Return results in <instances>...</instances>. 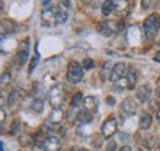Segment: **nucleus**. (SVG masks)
Listing matches in <instances>:
<instances>
[{
  "mask_svg": "<svg viewBox=\"0 0 160 151\" xmlns=\"http://www.w3.org/2000/svg\"><path fill=\"white\" fill-rule=\"evenodd\" d=\"M19 143H20L21 146L27 148V146H30V145L32 144V138H31L28 134L23 133V134H21L20 136H19Z\"/></svg>",
  "mask_w": 160,
  "mask_h": 151,
  "instance_id": "nucleus-22",
  "label": "nucleus"
},
{
  "mask_svg": "<svg viewBox=\"0 0 160 151\" xmlns=\"http://www.w3.org/2000/svg\"><path fill=\"white\" fill-rule=\"evenodd\" d=\"M84 102V96L81 92H77L72 98V107H78L80 103Z\"/></svg>",
  "mask_w": 160,
  "mask_h": 151,
  "instance_id": "nucleus-24",
  "label": "nucleus"
},
{
  "mask_svg": "<svg viewBox=\"0 0 160 151\" xmlns=\"http://www.w3.org/2000/svg\"><path fill=\"white\" fill-rule=\"evenodd\" d=\"M137 111V103L133 97H126L120 106V112L124 117L133 115Z\"/></svg>",
  "mask_w": 160,
  "mask_h": 151,
  "instance_id": "nucleus-7",
  "label": "nucleus"
},
{
  "mask_svg": "<svg viewBox=\"0 0 160 151\" xmlns=\"http://www.w3.org/2000/svg\"><path fill=\"white\" fill-rule=\"evenodd\" d=\"M127 66H126V64L124 63H117V64H115L113 65V68H112V73H111V76H110V80L115 84V82H117L118 80H121L122 77H124V76L127 75Z\"/></svg>",
  "mask_w": 160,
  "mask_h": 151,
  "instance_id": "nucleus-10",
  "label": "nucleus"
},
{
  "mask_svg": "<svg viewBox=\"0 0 160 151\" xmlns=\"http://www.w3.org/2000/svg\"><path fill=\"white\" fill-rule=\"evenodd\" d=\"M157 119H158V120H160V108L158 110V112H157Z\"/></svg>",
  "mask_w": 160,
  "mask_h": 151,
  "instance_id": "nucleus-38",
  "label": "nucleus"
},
{
  "mask_svg": "<svg viewBox=\"0 0 160 151\" xmlns=\"http://www.w3.org/2000/svg\"><path fill=\"white\" fill-rule=\"evenodd\" d=\"M150 95H152V89H150V86L148 84L140 85L139 87L137 89V92H136V96H137V98L139 100L140 102H147L149 100Z\"/></svg>",
  "mask_w": 160,
  "mask_h": 151,
  "instance_id": "nucleus-12",
  "label": "nucleus"
},
{
  "mask_svg": "<svg viewBox=\"0 0 160 151\" xmlns=\"http://www.w3.org/2000/svg\"><path fill=\"white\" fill-rule=\"evenodd\" d=\"M158 122H159V124H160V120H158Z\"/></svg>",
  "mask_w": 160,
  "mask_h": 151,
  "instance_id": "nucleus-40",
  "label": "nucleus"
},
{
  "mask_svg": "<svg viewBox=\"0 0 160 151\" xmlns=\"http://www.w3.org/2000/svg\"><path fill=\"white\" fill-rule=\"evenodd\" d=\"M0 113H1V119H0V120H1V124H2V123L5 122V110H4L2 107H1V110H0Z\"/></svg>",
  "mask_w": 160,
  "mask_h": 151,
  "instance_id": "nucleus-32",
  "label": "nucleus"
},
{
  "mask_svg": "<svg viewBox=\"0 0 160 151\" xmlns=\"http://www.w3.org/2000/svg\"><path fill=\"white\" fill-rule=\"evenodd\" d=\"M41 21L43 26L52 27L57 25V17H56V7H48L42 11L41 14Z\"/></svg>",
  "mask_w": 160,
  "mask_h": 151,
  "instance_id": "nucleus-8",
  "label": "nucleus"
},
{
  "mask_svg": "<svg viewBox=\"0 0 160 151\" xmlns=\"http://www.w3.org/2000/svg\"><path fill=\"white\" fill-rule=\"evenodd\" d=\"M84 1H86V2H89V1H91V0H84Z\"/></svg>",
  "mask_w": 160,
  "mask_h": 151,
  "instance_id": "nucleus-39",
  "label": "nucleus"
},
{
  "mask_svg": "<svg viewBox=\"0 0 160 151\" xmlns=\"http://www.w3.org/2000/svg\"><path fill=\"white\" fill-rule=\"evenodd\" d=\"M43 107H44V103H43V101L41 98H35L32 101V103H31V110L33 112H36V113H41L43 111Z\"/></svg>",
  "mask_w": 160,
  "mask_h": 151,
  "instance_id": "nucleus-20",
  "label": "nucleus"
},
{
  "mask_svg": "<svg viewBox=\"0 0 160 151\" xmlns=\"http://www.w3.org/2000/svg\"><path fill=\"white\" fill-rule=\"evenodd\" d=\"M16 98H18V92L16 91H11V94L9 95V98H8V106L12 107V105L16 102Z\"/></svg>",
  "mask_w": 160,
  "mask_h": 151,
  "instance_id": "nucleus-27",
  "label": "nucleus"
},
{
  "mask_svg": "<svg viewBox=\"0 0 160 151\" xmlns=\"http://www.w3.org/2000/svg\"><path fill=\"white\" fill-rule=\"evenodd\" d=\"M122 28H123L122 22L115 21V20H107V21L101 22L100 25H99L98 31H99V33L102 35V36L110 37V36H112L113 33L120 32Z\"/></svg>",
  "mask_w": 160,
  "mask_h": 151,
  "instance_id": "nucleus-2",
  "label": "nucleus"
},
{
  "mask_svg": "<svg viewBox=\"0 0 160 151\" xmlns=\"http://www.w3.org/2000/svg\"><path fill=\"white\" fill-rule=\"evenodd\" d=\"M155 95L158 96V98H160V87H158V89L155 90Z\"/></svg>",
  "mask_w": 160,
  "mask_h": 151,
  "instance_id": "nucleus-37",
  "label": "nucleus"
},
{
  "mask_svg": "<svg viewBox=\"0 0 160 151\" xmlns=\"http://www.w3.org/2000/svg\"><path fill=\"white\" fill-rule=\"evenodd\" d=\"M143 28H144V35L148 39H154L157 37L158 32L160 30V15L154 12L149 15L143 22Z\"/></svg>",
  "mask_w": 160,
  "mask_h": 151,
  "instance_id": "nucleus-1",
  "label": "nucleus"
},
{
  "mask_svg": "<svg viewBox=\"0 0 160 151\" xmlns=\"http://www.w3.org/2000/svg\"><path fill=\"white\" fill-rule=\"evenodd\" d=\"M27 58H28V51H19L18 54H16V59L19 61V64H25L27 61Z\"/></svg>",
  "mask_w": 160,
  "mask_h": 151,
  "instance_id": "nucleus-23",
  "label": "nucleus"
},
{
  "mask_svg": "<svg viewBox=\"0 0 160 151\" xmlns=\"http://www.w3.org/2000/svg\"><path fill=\"white\" fill-rule=\"evenodd\" d=\"M115 102H116V101H115V100H113L112 97H107V103H108L110 106H112V105H115Z\"/></svg>",
  "mask_w": 160,
  "mask_h": 151,
  "instance_id": "nucleus-35",
  "label": "nucleus"
},
{
  "mask_svg": "<svg viewBox=\"0 0 160 151\" xmlns=\"http://www.w3.org/2000/svg\"><path fill=\"white\" fill-rule=\"evenodd\" d=\"M72 151H88L86 149H82V148H73Z\"/></svg>",
  "mask_w": 160,
  "mask_h": 151,
  "instance_id": "nucleus-36",
  "label": "nucleus"
},
{
  "mask_svg": "<svg viewBox=\"0 0 160 151\" xmlns=\"http://www.w3.org/2000/svg\"><path fill=\"white\" fill-rule=\"evenodd\" d=\"M70 2L69 0H60L56 6V17H57V25H63L68 20V12H69Z\"/></svg>",
  "mask_w": 160,
  "mask_h": 151,
  "instance_id": "nucleus-5",
  "label": "nucleus"
},
{
  "mask_svg": "<svg viewBox=\"0 0 160 151\" xmlns=\"http://www.w3.org/2000/svg\"><path fill=\"white\" fill-rule=\"evenodd\" d=\"M112 68H113V66H112ZM112 68H111V63H110V61L105 63V65H103L102 69H101V77H102V80L110 79L111 73H112Z\"/></svg>",
  "mask_w": 160,
  "mask_h": 151,
  "instance_id": "nucleus-21",
  "label": "nucleus"
},
{
  "mask_svg": "<svg viewBox=\"0 0 160 151\" xmlns=\"http://www.w3.org/2000/svg\"><path fill=\"white\" fill-rule=\"evenodd\" d=\"M116 130H117V120L115 117H108L101 125V134L103 135L105 139H110L111 136H113Z\"/></svg>",
  "mask_w": 160,
  "mask_h": 151,
  "instance_id": "nucleus-6",
  "label": "nucleus"
},
{
  "mask_svg": "<svg viewBox=\"0 0 160 151\" xmlns=\"http://www.w3.org/2000/svg\"><path fill=\"white\" fill-rule=\"evenodd\" d=\"M115 87L118 90V91H124V90H132L131 87V84L127 79V75L124 77H122L121 80H118L117 82H115Z\"/></svg>",
  "mask_w": 160,
  "mask_h": 151,
  "instance_id": "nucleus-18",
  "label": "nucleus"
},
{
  "mask_svg": "<svg viewBox=\"0 0 160 151\" xmlns=\"http://www.w3.org/2000/svg\"><path fill=\"white\" fill-rule=\"evenodd\" d=\"M131 5L128 0H115V12L117 16H127L129 12Z\"/></svg>",
  "mask_w": 160,
  "mask_h": 151,
  "instance_id": "nucleus-11",
  "label": "nucleus"
},
{
  "mask_svg": "<svg viewBox=\"0 0 160 151\" xmlns=\"http://www.w3.org/2000/svg\"><path fill=\"white\" fill-rule=\"evenodd\" d=\"M19 129H20V122L19 120H14L12 124H11V128H10V134L15 135L16 133L19 132Z\"/></svg>",
  "mask_w": 160,
  "mask_h": 151,
  "instance_id": "nucleus-28",
  "label": "nucleus"
},
{
  "mask_svg": "<svg viewBox=\"0 0 160 151\" xmlns=\"http://www.w3.org/2000/svg\"><path fill=\"white\" fill-rule=\"evenodd\" d=\"M117 149V144L115 141H110L107 144V148H106V151H116Z\"/></svg>",
  "mask_w": 160,
  "mask_h": 151,
  "instance_id": "nucleus-31",
  "label": "nucleus"
},
{
  "mask_svg": "<svg viewBox=\"0 0 160 151\" xmlns=\"http://www.w3.org/2000/svg\"><path fill=\"white\" fill-rule=\"evenodd\" d=\"M92 115L94 113H91L90 111H88V110H82V111H80L79 113L77 114V122L79 123L80 125H82V124H89L91 120H92Z\"/></svg>",
  "mask_w": 160,
  "mask_h": 151,
  "instance_id": "nucleus-15",
  "label": "nucleus"
},
{
  "mask_svg": "<svg viewBox=\"0 0 160 151\" xmlns=\"http://www.w3.org/2000/svg\"><path fill=\"white\" fill-rule=\"evenodd\" d=\"M84 76L82 73V66L80 65L78 61H74L72 60L69 64H68V69H67V80L73 84V85H77L81 81Z\"/></svg>",
  "mask_w": 160,
  "mask_h": 151,
  "instance_id": "nucleus-3",
  "label": "nucleus"
},
{
  "mask_svg": "<svg viewBox=\"0 0 160 151\" xmlns=\"http://www.w3.org/2000/svg\"><path fill=\"white\" fill-rule=\"evenodd\" d=\"M153 60H154V61H157V63H160V51L155 54V56H154Z\"/></svg>",
  "mask_w": 160,
  "mask_h": 151,
  "instance_id": "nucleus-34",
  "label": "nucleus"
},
{
  "mask_svg": "<svg viewBox=\"0 0 160 151\" xmlns=\"http://www.w3.org/2000/svg\"><path fill=\"white\" fill-rule=\"evenodd\" d=\"M94 66H95V63H94L92 59L85 58V59L82 60V68H84L85 70H90V69H92Z\"/></svg>",
  "mask_w": 160,
  "mask_h": 151,
  "instance_id": "nucleus-25",
  "label": "nucleus"
},
{
  "mask_svg": "<svg viewBox=\"0 0 160 151\" xmlns=\"http://www.w3.org/2000/svg\"><path fill=\"white\" fill-rule=\"evenodd\" d=\"M152 115L148 113H143L139 118V128L142 130H147L152 125Z\"/></svg>",
  "mask_w": 160,
  "mask_h": 151,
  "instance_id": "nucleus-17",
  "label": "nucleus"
},
{
  "mask_svg": "<svg viewBox=\"0 0 160 151\" xmlns=\"http://www.w3.org/2000/svg\"><path fill=\"white\" fill-rule=\"evenodd\" d=\"M152 5H153V0H142V7H143L144 10L150 9Z\"/></svg>",
  "mask_w": 160,
  "mask_h": 151,
  "instance_id": "nucleus-30",
  "label": "nucleus"
},
{
  "mask_svg": "<svg viewBox=\"0 0 160 151\" xmlns=\"http://www.w3.org/2000/svg\"><path fill=\"white\" fill-rule=\"evenodd\" d=\"M95 139H96V143H95V140H94V141H92V146H95V148H100L101 145H102L103 135H95Z\"/></svg>",
  "mask_w": 160,
  "mask_h": 151,
  "instance_id": "nucleus-29",
  "label": "nucleus"
},
{
  "mask_svg": "<svg viewBox=\"0 0 160 151\" xmlns=\"http://www.w3.org/2000/svg\"><path fill=\"white\" fill-rule=\"evenodd\" d=\"M118 151H132V149H131V146H128V145H123Z\"/></svg>",
  "mask_w": 160,
  "mask_h": 151,
  "instance_id": "nucleus-33",
  "label": "nucleus"
},
{
  "mask_svg": "<svg viewBox=\"0 0 160 151\" xmlns=\"http://www.w3.org/2000/svg\"><path fill=\"white\" fill-rule=\"evenodd\" d=\"M115 10V1L113 0H105L101 6V12L103 16H108Z\"/></svg>",
  "mask_w": 160,
  "mask_h": 151,
  "instance_id": "nucleus-16",
  "label": "nucleus"
},
{
  "mask_svg": "<svg viewBox=\"0 0 160 151\" xmlns=\"http://www.w3.org/2000/svg\"><path fill=\"white\" fill-rule=\"evenodd\" d=\"M64 101V87L62 84H56L48 92V102L53 108H60Z\"/></svg>",
  "mask_w": 160,
  "mask_h": 151,
  "instance_id": "nucleus-4",
  "label": "nucleus"
},
{
  "mask_svg": "<svg viewBox=\"0 0 160 151\" xmlns=\"http://www.w3.org/2000/svg\"><path fill=\"white\" fill-rule=\"evenodd\" d=\"M42 146H43L44 151H59L60 146H62V141L58 136L51 135L44 139V141L42 143Z\"/></svg>",
  "mask_w": 160,
  "mask_h": 151,
  "instance_id": "nucleus-9",
  "label": "nucleus"
},
{
  "mask_svg": "<svg viewBox=\"0 0 160 151\" xmlns=\"http://www.w3.org/2000/svg\"><path fill=\"white\" fill-rule=\"evenodd\" d=\"M38 60H40V56L38 54H35V57L31 59V64H30V68H28V74H32L33 69L37 66L38 64Z\"/></svg>",
  "mask_w": 160,
  "mask_h": 151,
  "instance_id": "nucleus-26",
  "label": "nucleus"
},
{
  "mask_svg": "<svg viewBox=\"0 0 160 151\" xmlns=\"http://www.w3.org/2000/svg\"><path fill=\"white\" fill-rule=\"evenodd\" d=\"M82 105H84V108L88 110V111H90L91 113H96V111H98V108H99V101H98V98L94 97V96H88V97H85Z\"/></svg>",
  "mask_w": 160,
  "mask_h": 151,
  "instance_id": "nucleus-13",
  "label": "nucleus"
},
{
  "mask_svg": "<svg viewBox=\"0 0 160 151\" xmlns=\"http://www.w3.org/2000/svg\"><path fill=\"white\" fill-rule=\"evenodd\" d=\"M14 28H15L14 23H10V21H2L1 22V38H4L5 33L10 35L14 31Z\"/></svg>",
  "mask_w": 160,
  "mask_h": 151,
  "instance_id": "nucleus-19",
  "label": "nucleus"
},
{
  "mask_svg": "<svg viewBox=\"0 0 160 151\" xmlns=\"http://www.w3.org/2000/svg\"><path fill=\"white\" fill-rule=\"evenodd\" d=\"M64 119V112L60 108H53V111L49 113L48 117V122L52 125H58L63 122Z\"/></svg>",
  "mask_w": 160,
  "mask_h": 151,
  "instance_id": "nucleus-14",
  "label": "nucleus"
}]
</instances>
